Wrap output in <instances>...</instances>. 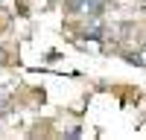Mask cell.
<instances>
[{
  "instance_id": "6da1fadb",
  "label": "cell",
  "mask_w": 146,
  "mask_h": 140,
  "mask_svg": "<svg viewBox=\"0 0 146 140\" xmlns=\"http://www.w3.org/2000/svg\"><path fill=\"white\" fill-rule=\"evenodd\" d=\"M85 12H88L91 18H100L105 12V0H85Z\"/></svg>"
},
{
  "instance_id": "7a4b0ae2",
  "label": "cell",
  "mask_w": 146,
  "mask_h": 140,
  "mask_svg": "<svg viewBox=\"0 0 146 140\" xmlns=\"http://www.w3.org/2000/svg\"><path fill=\"white\" fill-rule=\"evenodd\" d=\"M64 6L70 15H79V12H85V0H64Z\"/></svg>"
},
{
  "instance_id": "3957f363",
  "label": "cell",
  "mask_w": 146,
  "mask_h": 140,
  "mask_svg": "<svg viewBox=\"0 0 146 140\" xmlns=\"http://www.w3.org/2000/svg\"><path fill=\"white\" fill-rule=\"evenodd\" d=\"M85 38H91V41H100L102 38V26H88V29H82Z\"/></svg>"
}]
</instances>
